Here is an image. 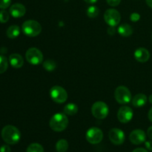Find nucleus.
Returning a JSON list of instances; mask_svg holds the SVG:
<instances>
[{"label":"nucleus","instance_id":"f257e3e1","mask_svg":"<svg viewBox=\"0 0 152 152\" xmlns=\"http://www.w3.org/2000/svg\"><path fill=\"white\" fill-rule=\"evenodd\" d=\"M1 138L6 143L15 145L21 139V133L19 129L13 126H6L1 130Z\"/></svg>","mask_w":152,"mask_h":152},{"label":"nucleus","instance_id":"f03ea898","mask_svg":"<svg viewBox=\"0 0 152 152\" xmlns=\"http://www.w3.org/2000/svg\"><path fill=\"white\" fill-rule=\"evenodd\" d=\"M50 129L53 131L56 132H60L66 129L68 126V119L65 114L62 113H57L54 115L52 116L50 120Z\"/></svg>","mask_w":152,"mask_h":152},{"label":"nucleus","instance_id":"7ed1b4c3","mask_svg":"<svg viewBox=\"0 0 152 152\" xmlns=\"http://www.w3.org/2000/svg\"><path fill=\"white\" fill-rule=\"evenodd\" d=\"M22 32L24 34L30 37L38 36L42 31V26L37 21L27 20L22 26Z\"/></svg>","mask_w":152,"mask_h":152},{"label":"nucleus","instance_id":"20e7f679","mask_svg":"<svg viewBox=\"0 0 152 152\" xmlns=\"http://www.w3.org/2000/svg\"><path fill=\"white\" fill-rule=\"evenodd\" d=\"M114 97L118 103L124 105L132 100V94L130 90L126 86H119L116 88L114 92Z\"/></svg>","mask_w":152,"mask_h":152},{"label":"nucleus","instance_id":"39448f33","mask_svg":"<svg viewBox=\"0 0 152 152\" xmlns=\"http://www.w3.org/2000/svg\"><path fill=\"white\" fill-rule=\"evenodd\" d=\"M91 112L94 117L99 120L105 119L108 116L109 109L106 103L101 101H98L94 103L91 108Z\"/></svg>","mask_w":152,"mask_h":152},{"label":"nucleus","instance_id":"423d86ee","mask_svg":"<svg viewBox=\"0 0 152 152\" xmlns=\"http://www.w3.org/2000/svg\"><path fill=\"white\" fill-rule=\"evenodd\" d=\"M50 95L51 99L56 103H63L68 99L67 91L59 86H55L50 88Z\"/></svg>","mask_w":152,"mask_h":152},{"label":"nucleus","instance_id":"0eeeda50","mask_svg":"<svg viewBox=\"0 0 152 152\" xmlns=\"http://www.w3.org/2000/svg\"><path fill=\"white\" fill-rule=\"evenodd\" d=\"M27 61L33 65H38L42 62L43 54L41 50L36 48H31L25 53Z\"/></svg>","mask_w":152,"mask_h":152},{"label":"nucleus","instance_id":"6e6552de","mask_svg":"<svg viewBox=\"0 0 152 152\" xmlns=\"http://www.w3.org/2000/svg\"><path fill=\"white\" fill-rule=\"evenodd\" d=\"M103 133L102 130L96 127L89 129L86 132V140L91 144H98L102 140Z\"/></svg>","mask_w":152,"mask_h":152},{"label":"nucleus","instance_id":"1a4fd4ad","mask_svg":"<svg viewBox=\"0 0 152 152\" xmlns=\"http://www.w3.org/2000/svg\"><path fill=\"white\" fill-rule=\"evenodd\" d=\"M104 19L109 26L115 27L120 22L121 16L115 9H108L104 13Z\"/></svg>","mask_w":152,"mask_h":152},{"label":"nucleus","instance_id":"9d476101","mask_svg":"<svg viewBox=\"0 0 152 152\" xmlns=\"http://www.w3.org/2000/svg\"><path fill=\"white\" fill-rule=\"evenodd\" d=\"M108 137L114 145H122L125 141V133L120 129H112L108 133Z\"/></svg>","mask_w":152,"mask_h":152},{"label":"nucleus","instance_id":"9b49d317","mask_svg":"<svg viewBox=\"0 0 152 152\" xmlns=\"http://www.w3.org/2000/svg\"><path fill=\"white\" fill-rule=\"evenodd\" d=\"M133 111L129 106H122L117 112V118L122 123H128L133 118Z\"/></svg>","mask_w":152,"mask_h":152},{"label":"nucleus","instance_id":"f8f14e48","mask_svg":"<svg viewBox=\"0 0 152 152\" xmlns=\"http://www.w3.org/2000/svg\"><path fill=\"white\" fill-rule=\"evenodd\" d=\"M129 140L134 145H140L146 140L145 133L141 129H136L132 132L129 135Z\"/></svg>","mask_w":152,"mask_h":152},{"label":"nucleus","instance_id":"ddd939ff","mask_svg":"<svg viewBox=\"0 0 152 152\" xmlns=\"http://www.w3.org/2000/svg\"><path fill=\"white\" fill-rule=\"evenodd\" d=\"M25 12H26V8L23 4L20 3H16L10 7V15L14 18L22 17L25 14Z\"/></svg>","mask_w":152,"mask_h":152},{"label":"nucleus","instance_id":"4468645a","mask_svg":"<svg viewBox=\"0 0 152 152\" xmlns=\"http://www.w3.org/2000/svg\"><path fill=\"white\" fill-rule=\"evenodd\" d=\"M134 58L140 62H146L150 58V53L144 48H139L134 51Z\"/></svg>","mask_w":152,"mask_h":152},{"label":"nucleus","instance_id":"2eb2a0df","mask_svg":"<svg viewBox=\"0 0 152 152\" xmlns=\"http://www.w3.org/2000/svg\"><path fill=\"white\" fill-rule=\"evenodd\" d=\"M9 62L14 68H20L23 66L24 59L19 53H12L9 56Z\"/></svg>","mask_w":152,"mask_h":152},{"label":"nucleus","instance_id":"dca6fc26","mask_svg":"<svg viewBox=\"0 0 152 152\" xmlns=\"http://www.w3.org/2000/svg\"><path fill=\"white\" fill-rule=\"evenodd\" d=\"M147 100V96L144 94H138L134 96L132 99V105L137 108H140L146 104Z\"/></svg>","mask_w":152,"mask_h":152},{"label":"nucleus","instance_id":"f3484780","mask_svg":"<svg viewBox=\"0 0 152 152\" xmlns=\"http://www.w3.org/2000/svg\"><path fill=\"white\" fill-rule=\"evenodd\" d=\"M117 31L122 37H127L133 34V28L129 24H122L118 27Z\"/></svg>","mask_w":152,"mask_h":152},{"label":"nucleus","instance_id":"a211bd4d","mask_svg":"<svg viewBox=\"0 0 152 152\" xmlns=\"http://www.w3.org/2000/svg\"><path fill=\"white\" fill-rule=\"evenodd\" d=\"M7 37L10 39H15L20 34V28L18 25H11L6 31Z\"/></svg>","mask_w":152,"mask_h":152},{"label":"nucleus","instance_id":"6ab92c4d","mask_svg":"<svg viewBox=\"0 0 152 152\" xmlns=\"http://www.w3.org/2000/svg\"><path fill=\"white\" fill-rule=\"evenodd\" d=\"M64 114L66 115L69 116H74L78 112V107L76 104L74 103H69L67 104L65 107H64Z\"/></svg>","mask_w":152,"mask_h":152},{"label":"nucleus","instance_id":"aec40b11","mask_svg":"<svg viewBox=\"0 0 152 152\" xmlns=\"http://www.w3.org/2000/svg\"><path fill=\"white\" fill-rule=\"evenodd\" d=\"M68 148V142L66 140H59L56 144V149L57 152H65Z\"/></svg>","mask_w":152,"mask_h":152},{"label":"nucleus","instance_id":"412c9836","mask_svg":"<svg viewBox=\"0 0 152 152\" xmlns=\"http://www.w3.org/2000/svg\"><path fill=\"white\" fill-rule=\"evenodd\" d=\"M43 68L47 71H53L56 68V63L52 59H48L43 63Z\"/></svg>","mask_w":152,"mask_h":152},{"label":"nucleus","instance_id":"4be33fe9","mask_svg":"<svg viewBox=\"0 0 152 152\" xmlns=\"http://www.w3.org/2000/svg\"><path fill=\"white\" fill-rule=\"evenodd\" d=\"M26 152H44V148L40 144L32 143L28 147Z\"/></svg>","mask_w":152,"mask_h":152},{"label":"nucleus","instance_id":"5701e85b","mask_svg":"<svg viewBox=\"0 0 152 152\" xmlns=\"http://www.w3.org/2000/svg\"><path fill=\"white\" fill-rule=\"evenodd\" d=\"M99 10L97 7L96 6H90L87 9V15L88 17L90 18H95L99 15Z\"/></svg>","mask_w":152,"mask_h":152},{"label":"nucleus","instance_id":"b1692460","mask_svg":"<svg viewBox=\"0 0 152 152\" xmlns=\"http://www.w3.org/2000/svg\"><path fill=\"white\" fill-rule=\"evenodd\" d=\"M8 67V62L5 56L0 55V74L5 72Z\"/></svg>","mask_w":152,"mask_h":152},{"label":"nucleus","instance_id":"393cba45","mask_svg":"<svg viewBox=\"0 0 152 152\" xmlns=\"http://www.w3.org/2000/svg\"><path fill=\"white\" fill-rule=\"evenodd\" d=\"M9 13L8 12L4 10H0V22L1 23H6L9 20Z\"/></svg>","mask_w":152,"mask_h":152},{"label":"nucleus","instance_id":"a878e982","mask_svg":"<svg viewBox=\"0 0 152 152\" xmlns=\"http://www.w3.org/2000/svg\"><path fill=\"white\" fill-rule=\"evenodd\" d=\"M11 0H0V8L5 9L10 6Z\"/></svg>","mask_w":152,"mask_h":152},{"label":"nucleus","instance_id":"bb28decb","mask_svg":"<svg viewBox=\"0 0 152 152\" xmlns=\"http://www.w3.org/2000/svg\"><path fill=\"white\" fill-rule=\"evenodd\" d=\"M140 16L139 13H133L131 14L130 19L132 22H137L138 20H140Z\"/></svg>","mask_w":152,"mask_h":152},{"label":"nucleus","instance_id":"cd10ccee","mask_svg":"<svg viewBox=\"0 0 152 152\" xmlns=\"http://www.w3.org/2000/svg\"><path fill=\"white\" fill-rule=\"evenodd\" d=\"M106 1L110 6H112V7H116V6H117L120 4L121 0H106Z\"/></svg>","mask_w":152,"mask_h":152},{"label":"nucleus","instance_id":"c85d7f7f","mask_svg":"<svg viewBox=\"0 0 152 152\" xmlns=\"http://www.w3.org/2000/svg\"><path fill=\"white\" fill-rule=\"evenodd\" d=\"M0 152H10V148L7 145H3L0 147Z\"/></svg>","mask_w":152,"mask_h":152},{"label":"nucleus","instance_id":"c756f323","mask_svg":"<svg viewBox=\"0 0 152 152\" xmlns=\"http://www.w3.org/2000/svg\"><path fill=\"white\" fill-rule=\"evenodd\" d=\"M116 33V29H115V27H112V26H110L108 29V34L109 35H114Z\"/></svg>","mask_w":152,"mask_h":152},{"label":"nucleus","instance_id":"7c9ffc66","mask_svg":"<svg viewBox=\"0 0 152 152\" xmlns=\"http://www.w3.org/2000/svg\"><path fill=\"white\" fill-rule=\"evenodd\" d=\"M145 145L147 149L149 150V151H152V141L151 140L146 141V142H145Z\"/></svg>","mask_w":152,"mask_h":152},{"label":"nucleus","instance_id":"2f4dec72","mask_svg":"<svg viewBox=\"0 0 152 152\" xmlns=\"http://www.w3.org/2000/svg\"><path fill=\"white\" fill-rule=\"evenodd\" d=\"M147 135H148V137L150 139L152 140V126H150L148 129V131H147Z\"/></svg>","mask_w":152,"mask_h":152},{"label":"nucleus","instance_id":"473e14b6","mask_svg":"<svg viewBox=\"0 0 152 152\" xmlns=\"http://www.w3.org/2000/svg\"><path fill=\"white\" fill-rule=\"evenodd\" d=\"M132 152H148V151H147V150H145V148H136V149L134 150Z\"/></svg>","mask_w":152,"mask_h":152},{"label":"nucleus","instance_id":"72a5a7b5","mask_svg":"<svg viewBox=\"0 0 152 152\" xmlns=\"http://www.w3.org/2000/svg\"><path fill=\"white\" fill-rule=\"evenodd\" d=\"M148 119H149L150 121H151V123H152V107H151V109H150L149 112H148Z\"/></svg>","mask_w":152,"mask_h":152},{"label":"nucleus","instance_id":"f704fd0d","mask_svg":"<svg viewBox=\"0 0 152 152\" xmlns=\"http://www.w3.org/2000/svg\"><path fill=\"white\" fill-rule=\"evenodd\" d=\"M84 1L88 3V4H94V3H96L97 1V0H84Z\"/></svg>","mask_w":152,"mask_h":152},{"label":"nucleus","instance_id":"c9c22d12","mask_svg":"<svg viewBox=\"0 0 152 152\" xmlns=\"http://www.w3.org/2000/svg\"><path fill=\"white\" fill-rule=\"evenodd\" d=\"M145 1H146L147 4H148L151 8H152V0H145Z\"/></svg>","mask_w":152,"mask_h":152},{"label":"nucleus","instance_id":"e433bc0d","mask_svg":"<svg viewBox=\"0 0 152 152\" xmlns=\"http://www.w3.org/2000/svg\"><path fill=\"white\" fill-rule=\"evenodd\" d=\"M148 100H149L150 103L152 104V94H151L149 96V97H148Z\"/></svg>","mask_w":152,"mask_h":152}]
</instances>
